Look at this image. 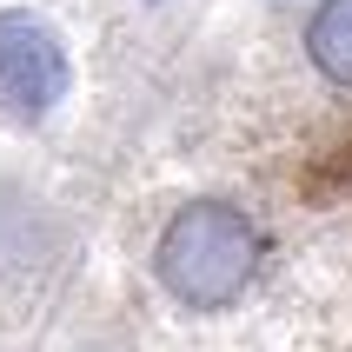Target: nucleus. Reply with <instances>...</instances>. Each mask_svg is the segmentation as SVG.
I'll list each match as a JSON object with an SVG mask.
<instances>
[{"instance_id":"f03ea898","label":"nucleus","mask_w":352,"mask_h":352,"mask_svg":"<svg viewBox=\"0 0 352 352\" xmlns=\"http://www.w3.org/2000/svg\"><path fill=\"white\" fill-rule=\"evenodd\" d=\"M74 94V54L34 7H0V113L47 120Z\"/></svg>"},{"instance_id":"7ed1b4c3","label":"nucleus","mask_w":352,"mask_h":352,"mask_svg":"<svg viewBox=\"0 0 352 352\" xmlns=\"http://www.w3.org/2000/svg\"><path fill=\"white\" fill-rule=\"evenodd\" d=\"M306 60L319 67V80H333L352 94V0H319L306 20Z\"/></svg>"},{"instance_id":"f257e3e1","label":"nucleus","mask_w":352,"mask_h":352,"mask_svg":"<svg viewBox=\"0 0 352 352\" xmlns=\"http://www.w3.org/2000/svg\"><path fill=\"white\" fill-rule=\"evenodd\" d=\"M153 273L186 313H233L259 279V226L226 199H186L153 246Z\"/></svg>"}]
</instances>
